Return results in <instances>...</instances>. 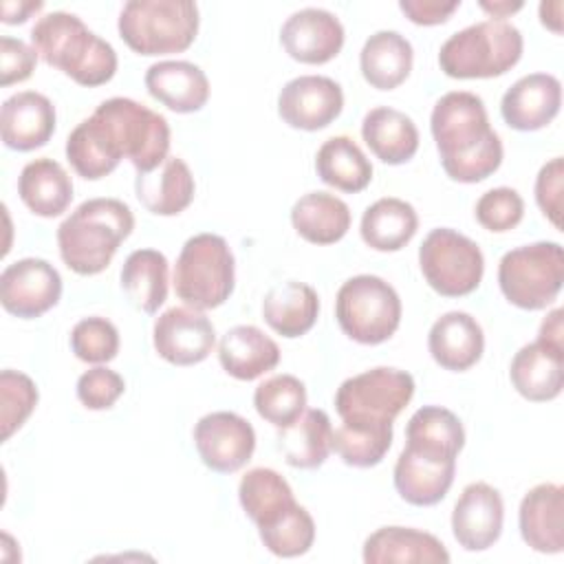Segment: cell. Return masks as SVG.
I'll list each match as a JSON object with an SVG mask.
<instances>
[{"label":"cell","instance_id":"7a4b0ae2","mask_svg":"<svg viewBox=\"0 0 564 564\" xmlns=\"http://www.w3.org/2000/svg\"><path fill=\"white\" fill-rule=\"evenodd\" d=\"M441 165L452 181L480 183L502 163V141L489 126L485 101L467 90L443 95L430 117Z\"/></svg>","mask_w":564,"mask_h":564},{"label":"cell","instance_id":"b9f144b4","mask_svg":"<svg viewBox=\"0 0 564 564\" xmlns=\"http://www.w3.org/2000/svg\"><path fill=\"white\" fill-rule=\"evenodd\" d=\"M0 423H2V441H9L13 432H18L31 412L37 405V386L33 379L18 370L0 372Z\"/></svg>","mask_w":564,"mask_h":564},{"label":"cell","instance_id":"d6986e66","mask_svg":"<svg viewBox=\"0 0 564 564\" xmlns=\"http://www.w3.org/2000/svg\"><path fill=\"white\" fill-rule=\"evenodd\" d=\"M520 535L538 553L564 551V489L557 482H540L529 489L518 511Z\"/></svg>","mask_w":564,"mask_h":564},{"label":"cell","instance_id":"8fae6325","mask_svg":"<svg viewBox=\"0 0 564 564\" xmlns=\"http://www.w3.org/2000/svg\"><path fill=\"white\" fill-rule=\"evenodd\" d=\"M419 267L430 284L443 297H463L480 286L485 258L480 247L449 227L432 229L419 247Z\"/></svg>","mask_w":564,"mask_h":564},{"label":"cell","instance_id":"9a60e30c","mask_svg":"<svg viewBox=\"0 0 564 564\" xmlns=\"http://www.w3.org/2000/svg\"><path fill=\"white\" fill-rule=\"evenodd\" d=\"M341 108L344 90L326 75H300L278 95V115L295 130H322L341 115Z\"/></svg>","mask_w":564,"mask_h":564},{"label":"cell","instance_id":"e575fe53","mask_svg":"<svg viewBox=\"0 0 564 564\" xmlns=\"http://www.w3.org/2000/svg\"><path fill=\"white\" fill-rule=\"evenodd\" d=\"M238 500L258 529L271 527L297 505L284 476L269 467H253L240 478Z\"/></svg>","mask_w":564,"mask_h":564},{"label":"cell","instance_id":"4fadbf2b","mask_svg":"<svg viewBox=\"0 0 564 564\" xmlns=\"http://www.w3.org/2000/svg\"><path fill=\"white\" fill-rule=\"evenodd\" d=\"M194 445L205 467L218 474H234L251 460L256 432L236 412H209L194 425Z\"/></svg>","mask_w":564,"mask_h":564},{"label":"cell","instance_id":"9c48e42d","mask_svg":"<svg viewBox=\"0 0 564 564\" xmlns=\"http://www.w3.org/2000/svg\"><path fill=\"white\" fill-rule=\"evenodd\" d=\"M412 397L414 379L410 372L379 366L341 381L335 392V410L348 425L392 427Z\"/></svg>","mask_w":564,"mask_h":564},{"label":"cell","instance_id":"d590c367","mask_svg":"<svg viewBox=\"0 0 564 564\" xmlns=\"http://www.w3.org/2000/svg\"><path fill=\"white\" fill-rule=\"evenodd\" d=\"M280 452L291 467L315 469L333 452V425L324 410H306L278 436Z\"/></svg>","mask_w":564,"mask_h":564},{"label":"cell","instance_id":"277c9868","mask_svg":"<svg viewBox=\"0 0 564 564\" xmlns=\"http://www.w3.org/2000/svg\"><path fill=\"white\" fill-rule=\"evenodd\" d=\"M31 42L48 66L59 68L79 86H101L117 73L115 48L75 13L53 11L42 15L31 29Z\"/></svg>","mask_w":564,"mask_h":564},{"label":"cell","instance_id":"2e32d148","mask_svg":"<svg viewBox=\"0 0 564 564\" xmlns=\"http://www.w3.org/2000/svg\"><path fill=\"white\" fill-rule=\"evenodd\" d=\"M505 502L489 482L467 485L452 511V533L465 551H487L502 533Z\"/></svg>","mask_w":564,"mask_h":564},{"label":"cell","instance_id":"7bdbcfd3","mask_svg":"<svg viewBox=\"0 0 564 564\" xmlns=\"http://www.w3.org/2000/svg\"><path fill=\"white\" fill-rule=\"evenodd\" d=\"M70 350L79 361L108 364L119 352V330L106 317H84L70 330Z\"/></svg>","mask_w":564,"mask_h":564},{"label":"cell","instance_id":"603a6c76","mask_svg":"<svg viewBox=\"0 0 564 564\" xmlns=\"http://www.w3.org/2000/svg\"><path fill=\"white\" fill-rule=\"evenodd\" d=\"M427 350L441 368L463 372L480 361L485 335L476 317L465 311H449L432 324L427 333Z\"/></svg>","mask_w":564,"mask_h":564},{"label":"cell","instance_id":"816d5d0a","mask_svg":"<svg viewBox=\"0 0 564 564\" xmlns=\"http://www.w3.org/2000/svg\"><path fill=\"white\" fill-rule=\"evenodd\" d=\"M540 22L553 33H562V2H540Z\"/></svg>","mask_w":564,"mask_h":564},{"label":"cell","instance_id":"ba28073f","mask_svg":"<svg viewBox=\"0 0 564 564\" xmlns=\"http://www.w3.org/2000/svg\"><path fill=\"white\" fill-rule=\"evenodd\" d=\"M335 317L352 341L377 346L397 333L401 324V297L383 278L361 273L339 286Z\"/></svg>","mask_w":564,"mask_h":564},{"label":"cell","instance_id":"8992f818","mask_svg":"<svg viewBox=\"0 0 564 564\" xmlns=\"http://www.w3.org/2000/svg\"><path fill=\"white\" fill-rule=\"evenodd\" d=\"M198 7L192 0H130L119 13V35L139 55L187 51L198 33Z\"/></svg>","mask_w":564,"mask_h":564},{"label":"cell","instance_id":"836d02e7","mask_svg":"<svg viewBox=\"0 0 564 564\" xmlns=\"http://www.w3.org/2000/svg\"><path fill=\"white\" fill-rule=\"evenodd\" d=\"M419 229L416 209L401 198L386 196L366 207L359 225L361 240L375 251L403 249Z\"/></svg>","mask_w":564,"mask_h":564},{"label":"cell","instance_id":"5b68a950","mask_svg":"<svg viewBox=\"0 0 564 564\" xmlns=\"http://www.w3.org/2000/svg\"><path fill=\"white\" fill-rule=\"evenodd\" d=\"M522 48L518 26L507 20H482L443 42L438 66L454 79L500 77L520 62Z\"/></svg>","mask_w":564,"mask_h":564},{"label":"cell","instance_id":"4316f807","mask_svg":"<svg viewBox=\"0 0 564 564\" xmlns=\"http://www.w3.org/2000/svg\"><path fill=\"white\" fill-rule=\"evenodd\" d=\"M364 562L366 564H390V562L447 564L449 553L445 544L427 531L412 529V527H381L366 538Z\"/></svg>","mask_w":564,"mask_h":564},{"label":"cell","instance_id":"f6af8a7d","mask_svg":"<svg viewBox=\"0 0 564 564\" xmlns=\"http://www.w3.org/2000/svg\"><path fill=\"white\" fill-rule=\"evenodd\" d=\"M126 381L117 370L95 366L77 379V399L88 410H108L123 394Z\"/></svg>","mask_w":564,"mask_h":564},{"label":"cell","instance_id":"c3c4849f","mask_svg":"<svg viewBox=\"0 0 564 564\" xmlns=\"http://www.w3.org/2000/svg\"><path fill=\"white\" fill-rule=\"evenodd\" d=\"M460 7V0H401L399 9L405 13V18L421 26H434L443 24L452 18V13Z\"/></svg>","mask_w":564,"mask_h":564},{"label":"cell","instance_id":"e0dca14e","mask_svg":"<svg viewBox=\"0 0 564 564\" xmlns=\"http://www.w3.org/2000/svg\"><path fill=\"white\" fill-rule=\"evenodd\" d=\"M344 26L326 9L306 7L286 18L280 29V42L289 57L302 64H326L344 46Z\"/></svg>","mask_w":564,"mask_h":564},{"label":"cell","instance_id":"83f0119b","mask_svg":"<svg viewBox=\"0 0 564 564\" xmlns=\"http://www.w3.org/2000/svg\"><path fill=\"white\" fill-rule=\"evenodd\" d=\"M465 445V430L460 419L441 405L419 408L405 425V449L434 458L456 460Z\"/></svg>","mask_w":564,"mask_h":564},{"label":"cell","instance_id":"1f68e13d","mask_svg":"<svg viewBox=\"0 0 564 564\" xmlns=\"http://www.w3.org/2000/svg\"><path fill=\"white\" fill-rule=\"evenodd\" d=\"M414 62L412 44L399 31L372 33L359 53L364 79L377 90H394L401 86Z\"/></svg>","mask_w":564,"mask_h":564},{"label":"cell","instance_id":"7dc6e473","mask_svg":"<svg viewBox=\"0 0 564 564\" xmlns=\"http://www.w3.org/2000/svg\"><path fill=\"white\" fill-rule=\"evenodd\" d=\"M37 64V51L22 40L0 37V84L11 86L33 75Z\"/></svg>","mask_w":564,"mask_h":564},{"label":"cell","instance_id":"74e56055","mask_svg":"<svg viewBox=\"0 0 564 564\" xmlns=\"http://www.w3.org/2000/svg\"><path fill=\"white\" fill-rule=\"evenodd\" d=\"M167 258L156 249L132 251L121 267V289L130 304L143 313H156L167 297Z\"/></svg>","mask_w":564,"mask_h":564},{"label":"cell","instance_id":"52a82bcc","mask_svg":"<svg viewBox=\"0 0 564 564\" xmlns=\"http://www.w3.org/2000/svg\"><path fill=\"white\" fill-rule=\"evenodd\" d=\"M234 253L223 236L196 234L185 240L174 264V291L192 308L225 304L234 291Z\"/></svg>","mask_w":564,"mask_h":564},{"label":"cell","instance_id":"f546056e","mask_svg":"<svg viewBox=\"0 0 564 564\" xmlns=\"http://www.w3.org/2000/svg\"><path fill=\"white\" fill-rule=\"evenodd\" d=\"M18 194L35 216L55 218L64 214L73 200V181L57 161L42 156L22 167Z\"/></svg>","mask_w":564,"mask_h":564},{"label":"cell","instance_id":"7402d4cb","mask_svg":"<svg viewBox=\"0 0 564 564\" xmlns=\"http://www.w3.org/2000/svg\"><path fill=\"white\" fill-rule=\"evenodd\" d=\"M148 93L172 112H198L209 99V79L205 70L185 59L156 62L145 70Z\"/></svg>","mask_w":564,"mask_h":564},{"label":"cell","instance_id":"4dcf8cb0","mask_svg":"<svg viewBox=\"0 0 564 564\" xmlns=\"http://www.w3.org/2000/svg\"><path fill=\"white\" fill-rule=\"evenodd\" d=\"M319 315V297L313 286L289 280L273 286L262 300V317L271 330L293 339L306 335Z\"/></svg>","mask_w":564,"mask_h":564},{"label":"cell","instance_id":"44dd1931","mask_svg":"<svg viewBox=\"0 0 564 564\" xmlns=\"http://www.w3.org/2000/svg\"><path fill=\"white\" fill-rule=\"evenodd\" d=\"M511 386L527 401H553L564 383V348L535 339L522 346L509 366Z\"/></svg>","mask_w":564,"mask_h":564},{"label":"cell","instance_id":"681fc988","mask_svg":"<svg viewBox=\"0 0 564 564\" xmlns=\"http://www.w3.org/2000/svg\"><path fill=\"white\" fill-rule=\"evenodd\" d=\"M44 2L42 0H4L0 4V11H2V22L4 24H22L26 22L33 13L42 11Z\"/></svg>","mask_w":564,"mask_h":564},{"label":"cell","instance_id":"ab89813d","mask_svg":"<svg viewBox=\"0 0 564 564\" xmlns=\"http://www.w3.org/2000/svg\"><path fill=\"white\" fill-rule=\"evenodd\" d=\"M392 445V427H359L341 423L333 430V452L350 467H375Z\"/></svg>","mask_w":564,"mask_h":564},{"label":"cell","instance_id":"3957f363","mask_svg":"<svg viewBox=\"0 0 564 564\" xmlns=\"http://www.w3.org/2000/svg\"><path fill=\"white\" fill-rule=\"evenodd\" d=\"M132 229L134 216L123 200L88 198L57 227L59 256L77 275H97L110 264Z\"/></svg>","mask_w":564,"mask_h":564},{"label":"cell","instance_id":"f5cc1de1","mask_svg":"<svg viewBox=\"0 0 564 564\" xmlns=\"http://www.w3.org/2000/svg\"><path fill=\"white\" fill-rule=\"evenodd\" d=\"M478 4H480L482 11L491 13L494 20H505L507 15H511V13H516V11L522 9V2H520V0H516V2H511V0H494V2L480 0Z\"/></svg>","mask_w":564,"mask_h":564},{"label":"cell","instance_id":"ac0fdd59","mask_svg":"<svg viewBox=\"0 0 564 564\" xmlns=\"http://www.w3.org/2000/svg\"><path fill=\"white\" fill-rule=\"evenodd\" d=\"M562 106V84L551 73H529L507 88L500 101L505 123L520 132L549 126Z\"/></svg>","mask_w":564,"mask_h":564},{"label":"cell","instance_id":"f907efd6","mask_svg":"<svg viewBox=\"0 0 564 564\" xmlns=\"http://www.w3.org/2000/svg\"><path fill=\"white\" fill-rule=\"evenodd\" d=\"M562 315L564 311L562 308H553L540 324V333H538V339L551 344V346H557V348H564V326H562Z\"/></svg>","mask_w":564,"mask_h":564},{"label":"cell","instance_id":"d6a6232c","mask_svg":"<svg viewBox=\"0 0 564 564\" xmlns=\"http://www.w3.org/2000/svg\"><path fill=\"white\" fill-rule=\"evenodd\" d=\"M291 225L306 242L333 245L350 229V209L335 194L308 192L291 207Z\"/></svg>","mask_w":564,"mask_h":564},{"label":"cell","instance_id":"d4e9b609","mask_svg":"<svg viewBox=\"0 0 564 564\" xmlns=\"http://www.w3.org/2000/svg\"><path fill=\"white\" fill-rule=\"evenodd\" d=\"M454 474L456 460H434L403 447L394 463L392 480L397 494L408 505L432 507L447 496Z\"/></svg>","mask_w":564,"mask_h":564},{"label":"cell","instance_id":"60d3db41","mask_svg":"<svg viewBox=\"0 0 564 564\" xmlns=\"http://www.w3.org/2000/svg\"><path fill=\"white\" fill-rule=\"evenodd\" d=\"M258 535L267 551H271L278 557H297L308 553V549L315 542V522L311 513L295 505L286 516H282L271 527L258 529Z\"/></svg>","mask_w":564,"mask_h":564},{"label":"cell","instance_id":"f35d334b","mask_svg":"<svg viewBox=\"0 0 564 564\" xmlns=\"http://www.w3.org/2000/svg\"><path fill=\"white\" fill-rule=\"evenodd\" d=\"M256 412L278 430L293 425L306 408V388L293 375H273L253 392Z\"/></svg>","mask_w":564,"mask_h":564},{"label":"cell","instance_id":"30bf717a","mask_svg":"<svg viewBox=\"0 0 564 564\" xmlns=\"http://www.w3.org/2000/svg\"><path fill=\"white\" fill-rule=\"evenodd\" d=\"M564 282L560 242H531L507 251L498 262V286L518 308L540 311L555 302Z\"/></svg>","mask_w":564,"mask_h":564},{"label":"cell","instance_id":"cb8c5ba5","mask_svg":"<svg viewBox=\"0 0 564 564\" xmlns=\"http://www.w3.org/2000/svg\"><path fill=\"white\" fill-rule=\"evenodd\" d=\"M134 192L150 214L176 216L194 200L196 183L183 159L167 156L156 170L137 174Z\"/></svg>","mask_w":564,"mask_h":564},{"label":"cell","instance_id":"f1b7e54d","mask_svg":"<svg viewBox=\"0 0 564 564\" xmlns=\"http://www.w3.org/2000/svg\"><path fill=\"white\" fill-rule=\"evenodd\" d=\"M361 137L370 152L388 165L408 163L419 150V130L414 121L390 106H379L366 112Z\"/></svg>","mask_w":564,"mask_h":564},{"label":"cell","instance_id":"ee69618b","mask_svg":"<svg viewBox=\"0 0 564 564\" xmlns=\"http://www.w3.org/2000/svg\"><path fill=\"white\" fill-rule=\"evenodd\" d=\"M474 216L487 231L502 234L520 225L524 216V200L511 187H494L478 198Z\"/></svg>","mask_w":564,"mask_h":564},{"label":"cell","instance_id":"8d00e7d4","mask_svg":"<svg viewBox=\"0 0 564 564\" xmlns=\"http://www.w3.org/2000/svg\"><path fill=\"white\" fill-rule=\"evenodd\" d=\"M315 170L326 185L346 194H357L372 181L370 161L346 134L330 137L319 145L315 154Z\"/></svg>","mask_w":564,"mask_h":564},{"label":"cell","instance_id":"5bb4252c","mask_svg":"<svg viewBox=\"0 0 564 564\" xmlns=\"http://www.w3.org/2000/svg\"><path fill=\"white\" fill-rule=\"evenodd\" d=\"M152 344L167 364L194 366L205 361L214 350L216 330L203 311L172 306L154 319Z\"/></svg>","mask_w":564,"mask_h":564},{"label":"cell","instance_id":"484cf974","mask_svg":"<svg viewBox=\"0 0 564 564\" xmlns=\"http://www.w3.org/2000/svg\"><path fill=\"white\" fill-rule=\"evenodd\" d=\"M218 359L229 377L238 381H253L278 366L280 348L258 326L238 324L223 335L218 344Z\"/></svg>","mask_w":564,"mask_h":564},{"label":"cell","instance_id":"6da1fadb","mask_svg":"<svg viewBox=\"0 0 564 564\" xmlns=\"http://www.w3.org/2000/svg\"><path fill=\"white\" fill-rule=\"evenodd\" d=\"M167 119L130 97H110L79 121L66 139L70 167L88 181L110 174L128 159L137 174L156 170L170 154Z\"/></svg>","mask_w":564,"mask_h":564},{"label":"cell","instance_id":"bcb514c9","mask_svg":"<svg viewBox=\"0 0 564 564\" xmlns=\"http://www.w3.org/2000/svg\"><path fill=\"white\" fill-rule=\"evenodd\" d=\"M562 183H564V161L562 156L544 163L535 176V203L540 212L553 223V227H562Z\"/></svg>","mask_w":564,"mask_h":564},{"label":"cell","instance_id":"ffe728a7","mask_svg":"<svg viewBox=\"0 0 564 564\" xmlns=\"http://www.w3.org/2000/svg\"><path fill=\"white\" fill-rule=\"evenodd\" d=\"M0 132L7 148L31 152L48 143L55 132V106L35 90H22L2 101Z\"/></svg>","mask_w":564,"mask_h":564},{"label":"cell","instance_id":"7c38bea8","mask_svg":"<svg viewBox=\"0 0 564 564\" xmlns=\"http://www.w3.org/2000/svg\"><path fill=\"white\" fill-rule=\"evenodd\" d=\"M59 297L62 275L42 258L15 260L0 273V304L15 317H40L51 311Z\"/></svg>","mask_w":564,"mask_h":564}]
</instances>
